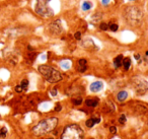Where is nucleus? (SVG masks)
Listing matches in <instances>:
<instances>
[{"mask_svg": "<svg viewBox=\"0 0 148 139\" xmlns=\"http://www.w3.org/2000/svg\"><path fill=\"white\" fill-rule=\"evenodd\" d=\"M59 124V118L55 116L42 119L32 128V133L35 136H45L52 133Z\"/></svg>", "mask_w": 148, "mask_h": 139, "instance_id": "obj_1", "label": "nucleus"}, {"mask_svg": "<svg viewBox=\"0 0 148 139\" xmlns=\"http://www.w3.org/2000/svg\"><path fill=\"white\" fill-rule=\"evenodd\" d=\"M38 70L41 73V75L50 83H57L63 79V75L61 72L53 66L43 64V65H40L38 67Z\"/></svg>", "mask_w": 148, "mask_h": 139, "instance_id": "obj_2", "label": "nucleus"}, {"mask_svg": "<svg viewBox=\"0 0 148 139\" xmlns=\"http://www.w3.org/2000/svg\"><path fill=\"white\" fill-rule=\"evenodd\" d=\"M60 139H84V131L80 125L71 123L64 127Z\"/></svg>", "mask_w": 148, "mask_h": 139, "instance_id": "obj_3", "label": "nucleus"}, {"mask_svg": "<svg viewBox=\"0 0 148 139\" xmlns=\"http://www.w3.org/2000/svg\"><path fill=\"white\" fill-rule=\"evenodd\" d=\"M124 17L131 25H138L142 21L143 12L138 6H128L124 10Z\"/></svg>", "mask_w": 148, "mask_h": 139, "instance_id": "obj_4", "label": "nucleus"}, {"mask_svg": "<svg viewBox=\"0 0 148 139\" xmlns=\"http://www.w3.org/2000/svg\"><path fill=\"white\" fill-rule=\"evenodd\" d=\"M52 0H37V3L35 5V11L38 15L48 19L54 15V10L50 7V2Z\"/></svg>", "mask_w": 148, "mask_h": 139, "instance_id": "obj_5", "label": "nucleus"}, {"mask_svg": "<svg viewBox=\"0 0 148 139\" xmlns=\"http://www.w3.org/2000/svg\"><path fill=\"white\" fill-rule=\"evenodd\" d=\"M132 85L134 86L137 94H144L148 92V81L139 76L132 78Z\"/></svg>", "mask_w": 148, "mask_h": 139, "instance_id": "obj_6", "label": "nucleus"}, {"mask_svg": "<svg viewBox=\"0 0 148 139\" xmlns=\"http://www.w3.org/2000/svg\"><path fill=\"white\" fill-rule=\"evenodd\" d=\"M49 30L52 34H54V35H60V34L62 33V31H63L61 21H53V23H51L49 25Z\"/></svg>", "mask_w": 148, "mask_h": 139, "instance_id": "obj_7", "label": "nucleus"}, {"mask_svg": "<svg viewBox=\"0 0 148 139\" xmlns=\"http://www.w3.org/2000/svg\"><path fill=\"white\" fill-rule=\"evenodd\" d=\"M103 88V82L101 80H95V81L91 82L90 85H89V90L93 94H97V92H101Z\"/></svg>", "mask_w": 148, "mask_h": 139, "instance_id": "obj_8", "label": "nucleus"}, {"mask_svg": "<svg viewBox=\"0 0 148 139\" xmlns=\"http://www.w3.org/2000/svg\"><path fill=\"white\" fill-rule=\"evenodd\" d=\"M99 104V98H95V96H89L84 100V105L87 108H97Z\"/></svg>", "mask_w": 148, "mask_h": 139, "instance_id": "obj_9", "label": "nucleus"}, {"mask_svg": "<svg viewBox=\"0 0 148 139\" xmlns=\"http://www.w3.org/2000/svg\"><path fill=\"white\" fill-rule=\"evenodd\" d=\"M101 118H97V117H90V118H88L86 121H85V126H86V128H89V129L93 128L97 124L101 123Z\"/></svg>", "mask_w": 148, "mask_h": 139, "instance_id": "obj_10", "label": "nucleus"}, {"mask_svg": "<svg viewBox=\"0 0 148 139\" xmlns=\"http://www.w3.org/2000/svg\"><path fill=\"white\" fill-rule=\"evenodd\" d=\"M78 71L80 73H84L87 70V60L85 58H80L78 60Z\"/></svg>", "mask_w": 148, "mask_h": 139, "instance_id": "obj_11", "label": "nucleus"}, {"mask_svg": "<svg viewBox=\"0 0 148 139\" xmlns=\"http://www.w3.org/2000/svg\"><path fill=\"white\" fill-rule=\"evenodd\" d=\"M116 98H117V100L119 103H124L128 100L129 94H128L127 90H120V92L117 94V96H116Z\"/></svg>", "mask_w": 148, "mask_h": 139, "instance_id": "obj_12", "label": "nucleus"}, {"mask_svg": "<svg viewBox=\"0 0 148 139\" xmlns=\"http://www.w3.org/2000/svg\"><path fill=\"white\" fill-rule=\"evenodd\" d=\"M59 65H60V67H61V69L68 70V69H70V67H71L72 62H71V60H70V59H63V60H61V61H60Z\"/></svg>", "mask_w": 148, "mask_h": 139, "instance_id": "obj_13", "label": "nucleus"}, {"mask_svg": "<svg viewBox=\"0 0 148 139\" xmlns=\"http://www.w3.org/2000/svg\"><path fill=\"white\" fill-rule=\"evenodd\" d=\"M123 59H124V56L122 54L118 55L117 57L114 58V66L115 68H120L122 66V63H123Z\"/></svg>", "mask_w": 148, "mask_h": 139, "instance_id": "obj_14", "label": "nucleus"}, {"mask_svg": "<svg viewBox=\"0 0 148 139\" xmlns=\"http://www.w3.org/2000/svg\"><path fill=\"white\" fill-rule=\"evenodd\" d=\"M131 65H132V61L129 57H125L123 59V63H122V66H123L124 70L125 71H128V70L131 68Z\"/></svg>", "mask_w": 148, "mask_h": 139, "instance_id": "obj_15", "label": "nucleus"}, {"mask_svg": "<svg viewBox=\"0 0 148 139\" xmlns=\"http://www.w3.org/2000/svg\"><path fill=\"white\" fill-rule=\"evenodd\" d=\"M36 58H37V53L34 51H29V53L27 54V56H25V59H27V61L29 62V63H33Z\"/></svg>", "mask_w": 148, "mask_h": 139, "instance_id": "obj_16", "label": "nucleus"}, {"mask_svg": "<svg viewBox=\"0 0 148 139\" xmlns=\"http://www.w3.org/2000/svg\"><path fill=\"white\" fill-rule=\"evenodd\" d=\"M71 103L73 106H80V105H82L83 103V98H80V96H75V98H71Z\"/></svg>", "mask_w": 148, "mask_h": 139, "instance_id": "obj_17", "label": "nucleus"}, {"mask_svg": "<svg viewBox=\"0 0 148 139\" xmlns=\"http://www.w3.org/2000/svg\"><path fill=\"white\" fill-rule=\"evenodd\" d=\"M91 7H92V3H91L90 1H88V0H85L84 2L82 3V5H81V8H82L83 11L90 10Z\"/></svg>", "mask_w": 148, "mask_h": 139, "instance_id": "obj_18", "label": "nucleus"}, {"mask_svg": "<svg viewBox=\"0 0 148 139\" xmlns=\"http://www.w3.org/2000/svg\"><path fill=\"white\" fill-rule=\"evenodd\" d=\"M19 85L21 86V88H23V92H27V88H29V80H27V79H23L21 83H19Z\"/></svg>", "mask_w": 148, "mask_h": 139, "instance_id": "obj_19", "label": "nucleus"}, {"mask_svg": "<svg viewBox=\"0 0 148 139\" xmlns=\"http://www.w3.org/2000/svg\"><path fill=\"white\" fill-rule=\"evenodd\" d=\"M7 133H8V130L5 126H2L0 128V138L3 139L7 136Z\"/></svg>", "mask_w": 148, "mask_h": 139, "instance_id": "obj_20", "label": "nucleus"}, {"mask_svg": "<svg viewBox=\"0 0 148 139\" xmlns=\"http://www.w3.org/2000/svg\"><path fill=\"white\" fill-rule=\"evenodd\" d=\"M118 123H119L120 125L126 124V123H127V116H126L125 114H121L119 118H118Z\"/></svg>", "mask_w": 148, "mask_h": 139, "instance_id": "obj_21", "label": "nucleus"}, {"mask_svg": "<svg viewBox=\"0 0 148 139\" xmlns=\"http://www.w3.org/2000/svg\"><path fill=\"white\" fill-rule=\"evenodd\" d=\"M62 110H63V106H62V104L57 103V104L55 105V108H54V112L59 113V112H61Z\"/></svg>", "mask_w": 148, "mask_h": 139, "instance_id": "obj_22", "label": "nucleus"}, {"mask_svg": "<svg viewBox=\"0 0 148 139\" xmlns=\"http://www.w3.org/2000/svg\"><path fill=\"white\" fill-rule=\"evenodd\" d=\"M99 29L103 32L108 31V30H109V25H108L107 23H99Z\"/></svg>", "mask_w": 148, "mask_h": 139, "instance_id": "obj_23", "label": "nucleus"}, {"mask_svg": "<svg viewBox=\"0 0 148 139\" xmlns=\"http://www.w3.org/2000/svg\"><path fill=\"white\" fill-rule=\"evenodd\" d=\"M109 29L111 30L112 32H117L118 30H119V25H118L117 23H111V25H109Z\"/></svg>", "mask_w": 148, "mask_h": 139, "instance_id": "obj_24", "label": "nucleus"}, {"mask_svg": "<svg viewBox=\"0 0 148 139\" xmlns=\"http://www.w3.org/2000/svg\"><path fill=\"white\" fill-rule=\"evenodd\" d=\"M109 131H110V133H111V134H117V132H118V128H117V126H114V125H112V126H110Z\"/></svg>", "mask_w": 148, "mask_h": 139, "instance_id": "obj_25", "label": "nucleus"}, {"mask_svg": "<svg viewBox=\"0 0 148 139\" xmlns=\"http://www.w3.org/2000/svg\"><path fill=\"white\" fill-rule=\"evenodd\" d=\"M50 94H51V96H57V94H58V90H57V88L56 87H54V88H52L51 90H50Z\"/></svg>", "mask_w": 148, "mask_h": 139, "instance_id": "obj_26", "label": "nucleus"}, {"mask_svg": "<svg viewBox=\"0 0 148 139\" xmlns=\"http://www.w3.org/2000/svg\"><path fill=\"white\" fill-rule=\"evenodd\" d=\"M74 39L77 40V41H80L81 40V33L80 32H76V33L74 34Z\"/></svg>", "mask_w": 148, "mask_h": 139, "instance_id": "obj_27", "label": "nucleus"}, {"mask_svg": "<svg viewBox=\"0 0 148 139\" xmlns=\"http://www.w3.org/2000/svg\"><path fill=\"white\" fill-rule=\"evenodd\" d=\"M14 90L17 92V94H21V92H23V88H21V86L19 85V84H18V85H16V86H15V87H14Z\"/></svg>", "mask_w": 148, "mask_h": 139, "instance_id": "obj_28", "label": "nucleus"}, {"mask_svg": "<svg viewBox=\"0 0 148 139\" xmlns=\"http://www.w3.org/2000/svg\"><path fill=\"white\" fill-rule=\"evenodd\" d=\"M134 58H135L137 61H140V59H141V55H140V54H135V55H134Z\"/></svg>", "mask_w": 148, "mask_h": 139, "instance_id": "obj_29", "label": "nucleus"}, {"mask_svg": "<svg viewBox=\"0 0 148 139\" xmlns=\"http://www.w3.org/2000/svg\"><path fill=\"white\" fill-rule=\"evenodd\" d=\"M110 1L111 0H101V3H103V5H108L110 3Z\"/></svg>", "mask_w": 148, "mask_h": 139, "instance_id": "obj_30", "label": "nucleus"}, {"mask_svg": "<svg viewBox=\"0 0 148 139\" xmlns=\"http://www.w3.org/2000/svg\"><path fill=\"white\" fill-rule=\"evenodd\" d=\"M46 139H53V138H46Z\"/></svg>", "mask_w": 148, "mask_h": 139, "instance_id": "obj_31", "label": "nucleus"}, {"mask_svg": "<svg viewBox=\"0 0 148 139\" xmlns=\"http://www.w3.org/2000/svg\"><path fill=\"white\" fill-rule=\"evenodd\" d=\"M130 1H134V0H130Z\"/></svg>", "mask_w": 148, "mask_h": 139, "instance_id": "obj_32", "label": "nucleus"}, {"mask_svg": "<svg viewBox=\"0 0 148 139\" xmlns=\"http://www.w3.org/2000/svg\"><path fill=\"white\" fill-rule=\"evenodd\" d=\"M89 139H93V138H89Z\"/></svg>", "mask_w": 148, "mask_h": 139, "instance_id": "obj_33", "label": "nucleus"}, {"mask_svg": "<svg viewBox=\"0 0 148 139\" xmlns=\"http://www.w3.org/2000/svg\"><path fill=\"white\" fill-rule=\"evenodd\" d=\"M147 124H148V122H147Z\"/></svg>", "mask_w": 148, "mask_h": 139, "instance_id": "obj_34", "label": "nucleus"}]
</instances>
